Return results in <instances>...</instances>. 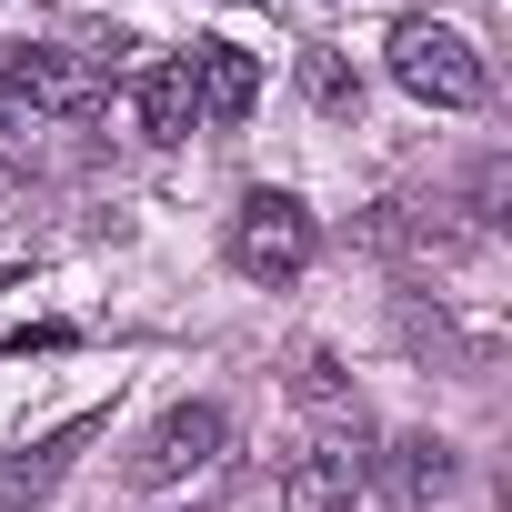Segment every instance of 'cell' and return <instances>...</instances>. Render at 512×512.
<instances>
[{"mask_svg": "<svg viewBox=\"0 0 512 512\" xmlns=\"http://www.w3.org/2000/svg\"><path fill=\"white\" fill-rule=\"evenodd\" d=\"M302 81H312V101H322V111H362V81H352L332 51H312V61H302Z\"/></svg>", "mask_w": 512, "mask_h": 512, "instance_id": "10", "label": "cell"}, {"mask_svg": "<svg viewBox=\"0 0 512 512\" xmlns=\"http://www.w3.org/2000/svg\"><path fill=\"white\" fill-rule=\"evenodd\" d=\"M452 472H462V462H452V442H442V432H402V442L382 452V492H392L402 512L442 502V492H452Z\"/></svg>", "mask_w": 512, "mask_h": 512, "instance_id": "7", "label": "cell"}, {"mask_svg": "<svg viewBox=\"0 0 512 512\" xmlns=\"http://www.w3.org/2000/svg\"><path fill=\"white\" fill-rule=\"evenodd\" d=\"M0 121H11V91H0Z\"/></svg>", "mask_w": 512, "mask_h": 512, "instance_id": "11", "label": "cell"}, {"mask_svg": "<svg viewBox=\"0 0 512 512\" xmlns=\"http://www.w3.org/2000/svg\"><path fill=\"white\" fill-rule=\"evenodd\" d=\"M191 101H201L211 131H231L251 101H262V61L231 51V41H191Z\"/></svg>", "mask_w": 512, "mask_h": 512, "instance_id": "5", "label": "cell"}, {"mask_svg": "<svg viewBox=\"0 0 512 512\" xmlns=\"http://www.w3.org/2000/svg\"><path fill=\"white\" fill-rule=\"evenodd\" d=\"M191 121H201V101H191V51H171V61L141 71V141H191Z\"/></svg>", "mask_w": 512, "mask_h": 512, "instance_id": "9", "label": "cell"}, {"mask_svg": "<svg viewBox=\"0 0 512 512\" xmlns=\"http://www.w3.org/2000/svg\"><path fill=\"white\" fill-rule=\"evenodd\" d=\"M221 442H231L221 402H181V412H161V422H151V442L131 452V482H141V492L191 482V472H211V462H221Z\"/></svg>", "mask_w": 512, "mask_h": 512, "instance_id": "4", "label": "cell"}, {"mask_svg": "<svg viewBox=\"0 0 512 512\" xmlns=\"http://www.w3.org/2000/svg\"><path fill=\"white\" fill-rule=\"evenodd\" d=\"M392 81L412 91V101H432V111H482L492 101V71H482V51L452 31V21H432V11H412V21H392Z\"/></svg>", "mask_w": 512, "mask_h": 512, "instance_id": "1", "label": "cell"}, {"mask_svg": "<svg viewBox=\"0 0 512 512\" xmlns=\"http://www.w3.org/2000/svg\"><path fill=\"white\" fill-rule=\"evenodd\" d=\"M352 492H362V452H342V442H322L282 472V512H352Z\"/></svg>", "mask_w": 512, "mask_h": 512, "instance_id": "8", "label": "cell"}, {"mask_svg": "<svg viewBox=\"0 0 512 512\" xmlns=\"http://www.w3.org/2000/svg\"><path fill=\"white\" fill-rule=\"evenodd\" d=\"M312 251H322V231H312V211H302L292 191H251V201L231 211V262H241L251 282H302Z\"/></svg>", "mask_w": 512, "mask_h": 512, "instance_id": "3", "label": "cell"}, {"mask_svg": "<svg viewBox=\"0 0 512 512\" xmlns=\"http://www.w3.org/2000/svg\"><path fill=\"white\" fill-rule=\"evenodd\" d=\"M0 91L51 111V121H91L111 101V71L91 51H51V41H0Z\"/></svg>", "mask_w": 512, "mask_h": 512, "instance_id": "2", "label": "cell"}, {"mask_svg": "<svg viewBox=\"0 0 512 512\" xmlns=\"http://www.w3.org/2000/svg\"><path fill=\"white\" fill-rule=\"evenodd\" d=\"M101 432V412H81V422H61L51 442H31V452H11L0 462V512H21V502H51V482L71 472V452Z\"/></svg>", "mask_w": 512, "mask_h": 512, "instance_id": "6", "label": "cell"}]
</instances>
